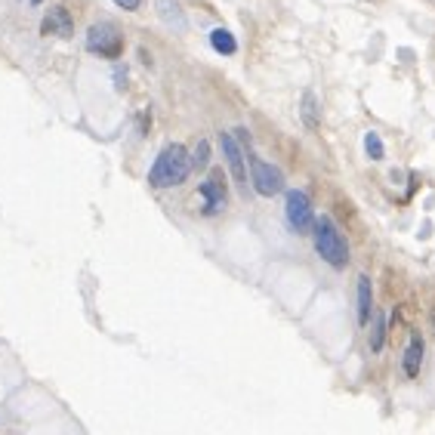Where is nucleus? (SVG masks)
Segmentation results:
<instances>
[{
    "instance_id": "1",
    "label": "nucleus",
    "mask_w": 435,
    "mask_h": 435,
    "mask_svg": "<svg viewBox=\"0 0 435 435\" xmlns=\"http://www.w3.org/2000/svg\"><path fill=\"white\" fill-rule=\"evenodd\" d=\"M192 173V155L185 145H164L161 155L155 158V164L149 170V185L151 189H173V185H182Z\"/></svg>"
},
{
    "instance_id": "2",
    "label": "nucleus",
    "mask_w": 435,
    "mask_h": 435,
    "mask_svg": "<svg viewBox=\"0 0 435 435\" xmlns=\"http://www.w3.org/2000/svg\"><path fill=\"white\" fill-rule=\"evenodd\" d=\"M312 235H315V250L318 257L334 269H346L349 266V241L346 235L337 228V223L330 216H315L312 223Z\"/></svg>"
},
{
    "instance_id": "3",
    "label": "nucleus",
    "mask_w": 435,
    "mask_h": 435,
    "mask_svg": "<svg viewBox=\"0 0 435 435\" xmlns=\"http://www.w3.org/2000/svg\"><path fill=\"white\" fill-rule=\"evenodd\" d=\"M87 50L102 59H121L124 34L108 22H96V25H90V31H87Z\"/></svg>"
},
{
    "instance_id": "4",
    "label": "nucleus",
    "mask_w": 435,
    "mask_h": 435,
    "mask_svg": "<svg viewBox=\"0 0 435 435\" xmlns=\"http://www.w3.org/2000/svg\"><path fill=\"white\" fill-rule=\"evenodd\" d=\"M247 167H250V176H253V189L262 198H272V195H278L284 189L281 170L275 164H269V161H262L260 155H253V151H247Z\"/></svg>"
},
{
    "instance_id": "5",
    "label": "nucleus",
    "mask_w": 435,
    "mask_h": 435,
    "mask_svg": "<svg viewBox=\"0 0 435 435\" xmlns=\"http://www.w3.org/2000/svg\"><path fill=\"white\" fill-rule=\"evenodd\" d=\"M312 223H315L312 198L300 189H290L287 192V226L296 235H306V232H312Z\"/></svg>"
},
{
    "instance_id": "6",
    "label": "nucleus",
    "mask_w": 435,
    "mask_h": 435,
    "mask_svg": "<svg viewBox=\"0 0 435 435\" xmlns=\"http://www.w3.org/2000/svg\"><path fill=\"white\" fill-rule=\"evenodd\" d=\"M219 145H223V155H226L228 173H232V179L244 189V185H247V164H244L241 145H238V139H235L232 133H219Z\"/></svg>"
},
{
    "instance_id": "7",
    "label": "nucleus",
    "mask_w": 435,
    "mask_h": 435,
    "mask_svg": "<svg viewBox=\"0 0 435 435\" xmlns=\"http://www.w3.org/2000/svg\"><path fill=\"white\" fill-rule=\"evenodd\" d=\"M201 198H204V207H201L204 216H216V213L226 207V185H223V176L213 173L210 179H204V182H201Z\"/></svg>"
},
{
    "instance_id": "8",
    "label": "nucleus",
    "mask_w": 435,
    "mask_h": 435,
    "mask_svg": "<svg viewBox=\"0 0 435 435\" xmlns=\"http://www.w3.org/2000/svg\"><path fill=\"white\" fill-rule=\"evenodd\" d=\"M71 31H74V22H71V13H68L65 6H53V10L44 16V22H40V34H44V37L68 40L71 37Z\"/></svg>"
},
{
    "instance_id": "9",
    "label": "nucleus",
    "mask_w": 435,
    "mask_h": 435,
    "mask_svg": "<svg viewBox=\"0 0 435 435\" xmlns=\"http://www.w3.org/2000/svg\"><path fill=\"white\" fill-rule=\"evenodd\" d=\"M402 368H405V377H417L423 368V337L420 334H414L411 337V343H407L405 349V355H402Z\"/></svg>"
},
{
    "instance_id": "10",
    "label": "nucleus",
    "mask_w": 435,
    "mask_h": 435,
    "mask_svg": "<svg viewBox=\"0 0 435 435\" xmlns=\"http://www.w3.org/2000/svg\"><path fill=\"white\" fill-rule=\"evenodd\" d=\"M373 315V290H371V278L358 275V324H368Z\"/></svg>"
},
{
    "instance_id": "11",
    "label": "nucleus",
    "mask_w": 435,
    "mask_h": 435,
    "mask_svg": "<svg viewBox=\"0 0 435 435\" xmlns=\"http://www.w3.org/2000/svg\"><path fill=\"white\" fill-rule=\"evenodd\" d=\"M155 6H158V16L170 25V28L185 31V16H182V10H179V0H155Z\"/></svg>"
},
{
    "instance_id": "12",
    "label": "nucleus",
    "mask_w": 435,
    "mask_h": 435,
    "mask_svg": "<svg viewBox=\"0 0 435 435\" xmlns=\"http://www.w3.org/2000/svg\"><path fill=\"white\" fill-rule=\"evenodd\" d=\"M210 47L216 50L219 56H235V53H238V40H235V34L228 31V28L210 31Z\"/></svg>"
},
{
    "instance_id": "13",
    "label": "nucleus",
    "mask_w": 435,
    "mask_h": 435,
    "mask_svg": "<svg viewBox=\"0 0 435 435\" xmlns=\"http://www.w3.org/2000/svg\"><path fill=\"white\" fill-rule=\"evenodd\" d=\"M300 117H303V124L309 127V130H318L321 115H318V99H315V93H312V90H306V93H303V102H300Z\"/></svg>"
},
{
    "instance_id": "14",
    "label": "nucleus",
    "mask_w": 435,
    "mask_h": 435,
    "mask_svg": "<svg viewBox=\"0 0 435 435\" xmlns=\"http://www.w3.org/2000/svg\"><path fill=\"white\" fill-rule=\"evenodd\" d=\"M383 346H386V315L377 312V321H373V334H371V349H373V352H380Z\"/></svg>"
},
{
    "instance_id": "15",
    "label": "nucleus",
    "mask_w": 435,
    "mask_h": 435,
    "mask_svg": "<svg viewBox=\"0 0 435 435\" xmlns=\"http://www.w3.org/2000/svg\"><path fill=\"white\" fill-rule=\"evenodd\" d=\"M364 151H368L371 161H383V155H386V149H383V139L380 133H364Z\"/></svg>"
},
{
    "instance_id": "16",
    "label": "nucleus",
    "mask_w": 435,
    "mask_h": 435,
    "mask_svg": "<svg viewBox=\"0 0 435 435\" xmlns=\"http://www.w3.org/2000/svg\"><path fill=\"white\" fill-rule=\"evenodd\" d=\"M207 161H210V142L201 139L198 149H195V155H192V170L195 167H207Z\"/></svg>"
},
{
    "instance_id": "17",
    "label": "nucleus",
    "mask_w": 435,
    "mask_h": 435,
    "mask_svg": "<svg viewBox=\"0 0 435 435\" xmlns=\"http://www.w3.org/2000/svg\"><path fill=\"white\" fill-rule=\"evenodd\" d=\"M117 6H121V10H127V13H136L142 6V0H115Z\"/></svg>"
},
{
    "instance_id": "18",
    "label": "nucleus",
    "mask_w": 435,
    "mask_h": 435,
    "mask_svg": "<svg viewBox=\"0 0 435 435\" xmlns=\"http://www.w3.org/2000/svg\"><path fill=\"white\" fill-rule=\"evenodd\" d=\"M31 4H34V6H40V4H44V0H31Z\"/></svg>"
}]
</instances>
